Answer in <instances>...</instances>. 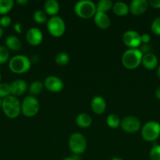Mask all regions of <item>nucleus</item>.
<instances>
[{"label": "nucleus", "instance_id": "f257e3e1", "mask_svg": "<svg viewBox=\"0 0 160 160\" xmlns=\"http://www.w3.org/2000/svg\"><path fill=\"white\" fill-rule=\"evenodd\" d=\"M2 109L6 117L15 119L21 112V103L17 97L9 95L3 99Z\"/></svg>", "mask_w": 160, "mask_h": 160}, {"label": "nucleus", "instance_id": "f03ea898", "mask_svg": "<svg viewBox=\"0 0 160 160\" xmlns=\"http://www.w3.org/2000/svg\"><path fill=\"white\" fill-rule=\"evenodd\" d=\"M143 54L138 48H129L122 56V63L126 69L134 70L141 64Z\"/></svg>", "mask_w": 160, "mask_h": 160}, {"label": "nucleus", "instance_id": "7ed1b4c3", "mask_svg": "<svg viewBox=\"0 0 160 160\" xmlns=\"http://www.w3.org/2000/svg\"><path fill=\"white\" fill-rule=\"evenodd\" d=\"M31 66V60L24 55L14 56L9 61V68L14 73H24L30 70Z\"/></svg>", "mask_w": 160, "mask_h": 160}, {"label": "nucleus", "instance_id": "20e7f679", "mask_svg": "<svg viewBox=\"0 0 160 160\" xmlns=\"http://www.w3.org/2000/svg\"><path fill=\"white\" fill-rule=\"evenodd\" d=\"M74 12L82 19H89L94 17L97 12L96 5L89 0H81L75 3Z\"/></svg>", "mask_w": 160, "mask_h": 160}, {"label": "nucleus", "instance_id": "39448f33", "mask_svg": "<svg viewBox=\"0 0 160 160\" xmlns=\"http://www.w3.org/2000/svg\"><path fill=\"white\" fill-rule=\"evenodd\" d=\"M141 137L144 141L153 142L160 136V123L155 121H148L141 128Z\"/></svg>", "mask_w": 160, "mask_h": 160}, {"label": "nucleus", "instance_id": "423d86ee", "mask_svg": "<svg viewBox=\"0 0 160 160\" xmlns=\"http://www.w3.org/2000/svg\"><path fill=\"white\" fill-rule=\"evenodd\" d=\"M68 146L71 152L75 155H81L86 151L87 142L84 136L80 133H74L68 139Z\"/></svg>", "mask_w": 160, "mask_h": 160}, {"label": "nucleus", "instance_id": "0eeeda50", "mask_svg": "<svg viewBox=\"0 0 160 160\" xmlns=\"http://www.w3.org/2000/svg\"><path fill=\"white\" fill-rule=\"evenodd\" d=\"M39 101L32 95L25 97L21 102V113L26 117H33L37 115L39 111Z\"/></svg>", "mask_w": 160, "mask_h": 160}, {"label": "nucleus", "instance_id": "6e6552de", "mask_svg": "<svg viewBox=\"0 0 160 160\" xmlns=\"http://www.w3.org/2000/svg\"><path fill=\"white\" fill-rule=\"evenodd\" d=\"M46 28L49 33L53 37L60 38L64 34L66 30L65 23L61 17L58 16L52 17L47 21Z\"/></svg>", "mask_w": 160, "mask_h": 160}, {"label": "nucleus", "instance_id": "1a4fd4ad", "mask_svg": "<svg viewBox=\"0 0 160 160\" xmlns=\"http://www.w3.org/2000/svg\"><path fill=\"white\" fill-rule=\"evenodd\" d=\"M120 127L125 132L133 134L141 129V123L139 119L133 116L125 117L121 120Z\"/></svg>", "mask_w": 160, "mask_h": 160}, {"label": "nucleus", "instance_id": "9d476101", "mask_svg": "<svg viewBox=\"0 0 160 160\" xmlns=\"http://www.w3.org/2000/svg\"><path fill=\"white\" fill-rule=\"evenodd\" d=\"M122 42L129 48H138L141 45V34L133 30L127 31L122 35Z\"/></svg>", "mask_w": 160, "mask_h": 160}, {"label": "nucleus", "instance_id": "9b49d317", "mask_svg": "<svg viewBox=\"0 0 160 160\" xmlns=\"http://www.w3.org/2000/svg\"><path fill=\"white\" fill-rule=\"evenodd\" d=\"M44 88L47 91L53 93L60 92L64 88V83L62 80L55 76H49L44 81Z\"/></svg>", "mask_w": 160, "mask_h": 160}, {"label": "nucleus", "instance_id": "f8f14e48", "mask_svg": "<svg viewBox=\"0 0 160 160\" xmlns=\"http://www.w3.org/2000/svg\"><path fill=\"white\" fill-rule=\"evenodd\" d=\"M26 39L28 44L32 46H38L43 40V34L42 31L37 28H31L26 33Z\"/></svg>", "mask_w": 160, "mask_h": 160}, {"label": "nucleus", "instance_id": "ddd939ff", "mask_svg": "<svg viewBox=\"0 0 160 160\" xmlns=\"http://www.w3.org/2000/svg\"><path fill=\"white\" fill-rule=\"evenodd\" d=\"M149 5L146 0H133L130 2V12L134 16H140L147 11Z\"/></svg>", "mask_w": 160, "mask_h": 160}, {"label": "nucleus", "instance_id": "4468645a", "mask_svg": "<svg viewBox=\"0 0 160 160\" xmlns=\"http://www.w3.org/2000/svg\"><path fill=\"white\" fill-rule=\"evenodd\" d=\"M9 88L11 95L14 97L20 96L24 94L28 89V84L24 80H16L9 84Z\"/></svg>", "mask_w": 160, "mask_h": 160}, {"label": "nucleus", "instance_id": "2eb2a0df", "mask_svg": "<svg viewBox=\"0 0 160 160\" xmlns=\"http://www.w3.org/2000/svg\"><path fill=\"white\" fill-rule=\"evenodd\" d=\"M91 109L96 114H103L106 109V102L101 96H95L90 102Z\"/></svg>", "mask_w": 160, "mask_h": 160}, {"label": "nucleus", "instance_id": "dca6fc26", "mask_svg": "<svg viewBox=\"0 0 160 160\" xmlns=\"http://www.w3.org/2000/svg\"><path fill=\"white\" fill-rule=\"evenodd\" d=\"M158 58L152 52L143 55L141 63H142L143 67L145 69H147V70H155L157 67V66H158Z\"/></svg>", "mask_w": 160, "mask_h": 160}, {"label": "nucleus", "instance_id": "f3484780", "mask_svg": "<svg viewBox=\"0 0 160 160\" xmlns=\"http://www.w3.org/2000/svg\"><path fill=\"white\" fill-rule=\"evenodd\" d=\"M94 23L97 28L102 30L108 29L111 25V20L109 17L104 12H96L94 16Z\"/></svg>", "mask_w": 160, "mask_h": 160}, {"label": "nucleus", "instance_id": "a211bd4d", "mask_svg": "<svg viewBox=\"0 0 160 160\" xmlns=\"http://www.w3.org/2000/svg\"><path fill=\"white\" fill-rule=\"evenodd\" d=\"M60 5L56 0H47L44 3V12L47 16L55 17L59 12Z\"/></svg>", "mask_w": 160, "mask_h": 160}, {"label": "nucleus", "instance_id": "6ab92c4d", "mask_svg": "<svg viewBox=\"0 0 160 160\" xmlns=\"http://www.w3.org/2000/svg\"><path fill=\"white\" fill-rule=\"evenodd\" d=\"M6 47L12 51H19L21 48V42L17 36L10 35L6 38Z\"/></svg>", "mask_w": 160, "mask_h": 160}, {"label": "nucleus", "instance_id": "aec40b11", "mask_svg": "<svg viewBox=\"0 0 160 160\" xmlns=\"http://www.w3.org/2000/svg\"><path fill=\"white\" fill-rule=\"evenodd\" d=\"M75 123L79 128H87L92 124V118L89 114L83 112L77 116L76 119H75Z\"/></svg>", "mask_w": 160, "mask_h": 160}, {"label": "nucleus", "instance_id": "412c9836", "mask_svg": "<svg viewBox=\"0 0 160 160\" xmlns=\"http://www.w3.org/2000/svg\"><path fill=\"white\" fill-rule=\"evenodd\" d=\"M112 9L114 13L119 17H124L130 12L129 6H127L123 2H116L115 4H113Z\"/></svg>", "mask_w": 160, "mask_h": 160}, {"label": "nucleus", "instance_id": "4be33fe9", "mask_svg": "<svg viewBox=\"0 0 160 160\" xmlns=\"http://www.w3.org/2000/svg\"><path fill=\"white\" fill-rule=\"evenodd\" d=\"M44 88V84L40 81H35L30 84L28 88V92L32 96L39 95L42 92Z\"/></svg>", "mask_w": 160, "mask_h": 160}, {"label": "nucleus", "instance_id": "5701e85b", "mask_svg": "<svg viewBox=\"0 0 160 160\" xmlns=\"http://www.w3.org/2000/svg\"><path fill=\"white\" fill-rule=\"evenodd\" d=\"M113 7L112 2L110 0H100L96 5L97 12H104L109 11Z\"/></svg>", "mask_w": 160, "mask_h": 160}, {"label": "nucleus", "instance_id": "b1692460", "mask_svg": "<svg viewBox=\"0 0 160 160\" xmlns=\"http://www.w3.org/2000/svg\"><path fill=\"white\" fill-rule=\"evenodd\" d=\"M13 0H0V15L5 16L13 7Z\"/></svg>", "mask_w": 160, "mask_h": 160}, {"label": "nucleus", "instance_id": "393cba45", "mask_svg": "<svg viewBox=\"0 0 160 160\" xmlns=\"http://www.w3.org/2000/svg\"><path fill=\"white\" fill-rule=\"evenodd\" d=\"M106 123L110 128L116 129L119 127H120L121 120L119 117L117 115H115V114H110V115L107 117Z\"/></svg>", "mask_w": 160, "mask_h": 160}, {"label": "nucleus", "instance_id": "a878e982", "mask_svg": "<svg viewBox=\"0 0 160 160\" xmlns=\"http://www.w3.org/2000/svg\"><path fill=\"white\" fill-rule=\"evenodd\" d=\"M70 61V57L65 52H59L56 54L55 56V62L57 65L61 66H66Z\"/></svg>", "mask_w": 160, "mask_h": 160}, {"label": "nucleus", "instance_id": "bb28decb", "mask_svg": "<svg viewBox=\"0 0 160 160\" xmlns=\"http://www.w3.org/2000/svg\"><path fill=\"white\" fill-rule=\"evenodd\" d=\"M33 20L37 23H45L48 21L47 14L42 10H36L33 14Z\"/></svg>", "mask_w": 160, "mask_h": 160}, {"label": "nucleus", "instance_id": "cd10ccee", "mask_svg": "<svg viewBox=\"0 0 160 160\" xmlns=\"http://www.w3.org/2000/svg\"><path fill=\"white\" fill-rule=\"evenodd\" d=\"M150 160H160V145L154 143L150 152H149Z\"/></svg>", "mask_w": 160, "mask_h": 160}, {"label": "nucleus", "instance_id": "c85d7f7f", "mask_svg": "<svg viewBox=\"0 0 160 160\" xmlns=\"http://www.w3.org/2000/svg\"><path fill=\"white\" fill-rule=\"evenodd\" d=\"M10 95V88L7 83H0V98H5Z\"/></svg>", "mask_w": 160, "mask_h": 160}, {"label": "nucleus", "instance_id": "c756f323", "mask_svg": "<svg viewBox=\"0 0 160 160\" xmlns=\"http://www.w3.org/2000/svg\"><path fill=\"white\" fill-rule=\"evenodd\" d=\"M9 52L6 46H0V64L6 62L9 59Z\"/></svg>", "mask_w": 160, "mask_h": 160}, {"label": "nucleus", "instance_id": "7c9ffc66", "mask_svg": "<svg viewBox=\"0 0 160 160\" xmlns=\"http://www.w3.org/2000/svg\"><path fill=\"white\" fill-rule=\"evenodd\" d=\"M151 30L155 35H160V17H156L152 21L151 25Z\"/></svg>", "mask_w": 160, "mask_h": 160}, {"label": "nucleus", "instance_id": "2f4dec72", "mask_svg": "<svg viewBox=\"0 0 160 160\" xmlns=\"http://www.w3.org/2000/svg\"><path fill=\"white\" fill-rule=\"evenodd\" d=\"M11 23H12V20L9 16L5 15L0 18V27L2 28H8L11 24Z\"/></svg>", "mask_w": 160, "mask_h": 160}, {"label": "nucleus", "instance_id": "473e14b6", "mask_svg": "<svg viewBox=\"0 0 160 160\" xmlns=\"http://www.w3.org/2000/svg\"><path fill=\"white\" fill-rule=\"evenodd\" d=\"M138 49L141 51V52L143 55L147 54V53L151 52V50H152V46L150 45V44H143L141 43V45H140L139 48Z\"/></svg>", "mask_w": 160, "mask_h": 160}, {"label": "nucleus", "instance_id": "72a5a7b5", "mask_svg": "<svg viewBox=\"0 0 160 160\" xmlns=\"http://www.w3.org/2000/svg\"><path fill=\"white\" fill-rule=\"evenodd\" d=\"M148 5L155 9H160V0H149L147 1Z\"/></svg>", "mask_w": 160, "mask_h": 160}, {"label": "nucleus", "instance_id": "f704fd0d", "mask_svg": "<svg viewBox=\"0 0 160 160\" xmlns=\"http://www.w3.org/2000/svg\"><path fill=\"white\" fill-rule=\"evenodd\" d=\"M141 43L143 44H149L151 42V36L148 34H143L141 35Z\"/></svg>", "mask_w": 160, "mask_h": 160}, {"label": "nucleus", "instance_id": "c9c22d12", "mask_svg": "<svg viewBox=\"0 0 160 160\" xmlns=\"http://www.w3.org/2000/svg\"><path fill=\"white\" fill-rule=\"evenodd\" d=\"M13 28H14V30H15V31H17V32L21 33L22 26H21V24H20V23H15V25H14V26H13Z\"/></svg>", "mask_w": 160, "mask_h": 160}, {"label": "nucleus", "instance_id": "e433bc0d", "mask_svg": "<svg viewBox=\"0 0 160 160\" xmlns=\"http://www.w3.org/2000/svg\"><path fill=\"white\" fill-rule=\"evenodd\" d=\"M30 60H31V62H33V63H37V62H39V58L38 56H33L30 59Z\"/></svg>", "mask_w": 160, "mask_h": 160}, {"label": "nucleus", "instance_id": "4c0bfd02", "mask_svg": "<svg viewBox=\"0 0 160 160\" xmlns=\"http://www.w3.org/2000/svg\"><path fill=\"white\" fill-rule=\"evenodd\" d=\"M17 4L19 5V6H24L25 4H27V3L28 2V0H17Z\"/></svg>", "mask_w": 160, "mask_h": 160}, {"label": "nucleus", "instance_id": "58836bf2", "mask_svg": "<svg viewBox=\"0 0 160 160\" xmlns=\"http://www.w3.org/2000/svg\"><path fill=\"white\" fill-rule=\"evenodd\" d=\"M155 96L158 100H160V87H158L155 91Z\"/></svg>", "mask_w": 160, "mask_h": 160}, {"label": "nucleus", "instance_id": "ea45409f", "mask_svg": "<svg viewBox=\"0 0 160 160\" xmlns=\"http://www.w3.org/2000/svg\"><path fill=\"white\" fill-rule=\"evenodd\" d=\"M157 76H158V78L160 79V65L159 67H158V69H157Z\"/></svg>", "mask_w": 160, "mask_h": 160}, {"label": "nucleus", "instance_id": "a19ab883", "mask_svg": "<svg viewBox=\"0 0 160 160\" xmlns=\"http://www.w3.org/2000/svg\"><path fill=\"white\" fill-rule=\"evenodd\" d=\"M3 29L0 27V38L3 37Z\"/></svg>", "mask_w": 160, "mask_h": 160}, {"label": "nucleus", "instance_id": "79ce46f5", "mask_svg": "<svg viewBox=\"0 0 160 160\" xmlns=\"http://www.w3.org/2000/svg\"><path fill=\"white\" fill-rule=\"evenodd\" d=\"M111 160H123V159H121V158L119 157H115V158H112Z\"/></svg>", "mask_w": 160, "mask_h": 160}, {"label": "nucleus", "instance_id": "37998d69", "mask_svg": "<svg viewBox=\"0 0 160 160\" xmlns=\"http://www.w3.org/2000/svg\"><path fill=\"white\" fill-rule=\"evenodd\" d=\"M63 160H73V159H72V156H70V157L64 158V159H63Z\"/></svg>", "mask_w": 160, "mask_h": 160}, {"label": "nucleus", "instance_id": "c03bdc74", "mask_svg": "<svg viewBox=\"0 0 160 160\" xmlns=\"http://www.w3.org/2000/svg\"><path fill=\"white\" fill-rule=\"evenodd\" d=\"M2 102H3V99L0 98V108H2Z\"/></svg>", "mask_w": 160, "mask_h": 160}, {"label": "nucleus", "instance_id": "a18cd8bd", "mask_svg": "<svg viewBox=\"0 0 160 160\" xmlns=\"http://www.w3.org/2000/svg\"><path fill=\"white\" fill-rule=\"evenodd\" d=\"M1 79H2V76H1V73H0V81H1Z\"/></svg>", "mask_w": 160, "mask_h": 160}]
</instances>
